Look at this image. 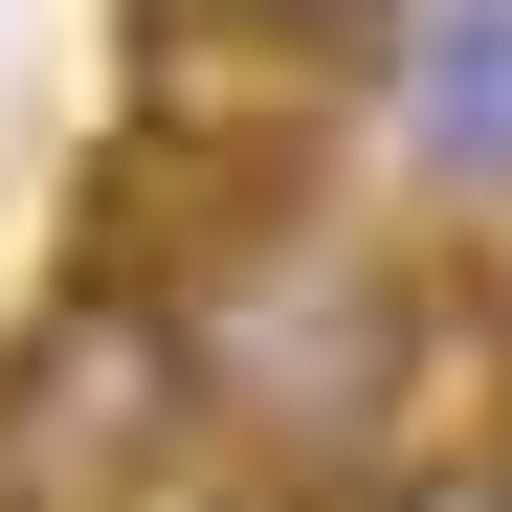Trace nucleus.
I'll return each instance as SVG.
<instances>
[{
  "instance_id": "obj_2",
  "label": "nucleus",
  "mask_w": 512,
  "mask_h": 512,
  "mask_svg": "<svg viewBox=\"0 0 512 512\" xmlns=\"http://www.w3.org/2000/svg\"><path fill=\"white\" fill-rule=\"evenodd\" d=\"M245 23H290V45H334V67H401L423 0H245Z\"/></svg>"
},
{
  "instance_id": "obj_4",
  "label": "nucleus",
  "mask_w": 512,
  "mask_h": 512,
  "mask_svg": "<svg viewBox=\"0 0 512 512\" xmlns=\"http://www.w3.org/2000/svg\"><path fill=\"white\" fill-rule=\"evenodd\" d=\"M490 312H512V245H490Z\"/></svg>"
},
{
  "instance_id": "obj_1",
  "label": "nucleus",
  "mask_w": 512,
  "mask_h": 512,
  "mask_svg": "<svg viewBox=\"0 0 512 512\" xmlns=\"http://www.w3.org/2000/svg\"><path fill=\"white\" fill-rule=\"evenodd\" d=\"M223 468V357L201 290L67 245V290L0 334V512H179Z\"/></svg>"
},
{
  "instance_id": "obj_3",
  "label": "nucleus",
  "mask_w": 512,
  "mask_h": 512,
  "mask_svg": "<svg viewBox=\"0 0 512 512\" xmlns=\"http://www.w3.org/2000/svg\"><path fill=\"white\" fill-rule=\"evenodd\" d=\"M179 512H401V490H334V468H201Z\"/></svg>"
}]
</instances>
